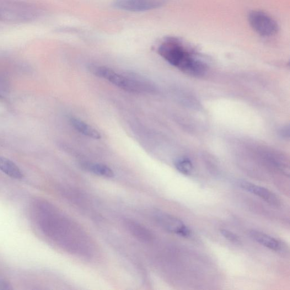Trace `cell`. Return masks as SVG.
Listing matches in <instances>:
<instances>
[{
	"instance_id": "12",
	"label": "cell",
	"mask_w": 290,
	"mask_h": 290,
	"mask_svg": "<svg viewBox=\"0 0 290 290\" xmlns=\"http://www.w3.org/2000/svg\"><path fill=\"white\" fill-rule=\"evenodd\" d=\"M70 120H71L72 126L84 135L96 139L101 138L100 133L88 123L76 118H71Z\"/></svg>"
},
{
	"instance_id": "10",
	"label": "cell",
	"mask_w": 290,
	"mask_h": 290,
	"mask_svg": "<svg viewBox=\"0 0 290 290\" xmlns=\"http://www.w3.org/2000/svg\"><path fill=\"white\" fill-rule=\"evenodd\" d=\"M125 224L129 232L137 239L143 242H148L152 239V233L140 223L133 220L128 219L126 220Z\"/></svg>"
},
{
	"instance_id": "3",
	"label": "cell",
	"mask_w": 290,
	"mask_h": 290,
	"mask_svg": "<svg viewBox=\"0 0 290 290\" xmlns=\"http://www.w3.org/2000/svg\"><path fill=\"white\" fill-rule=\"evenodd\" d=\"M95 76L104 78L116 87L131 93H141L149 90L150 85L138 77L123 76L105 67H95L90 69Z\"/></svg>"
},
{
	"instance_id": "17",
	"label": "cell",
	"mask_w": 290,
	"mask_h": 290,
	"mask_svg": "<svg viewBox=\"0 0 290 290\" xmlns=\"http://www.w3.org/2000/svg\"><path fill=\"white\" fill-rule=\"evenodd\" d=\"M0 98H1V96H0Z\"/></svg>"
},
{
	"instance_id": "5",
	"label": "cell",
	"mask_w": 290,
	"mask_h": 290,
	"mask_svg": "<svg viewBox=\"0 0 290 290\" xmlns=\"http://www.w3.org/2000/svg\"><path fill=\"white\" fill-rule=\"evenodd\" d=\"M248 19L252 28L262 36H272L279 31L276 21L264 12L257 10L252 11L249 13Z\"/></svg>"
},
{
	"instance_id": "1",
	"label": "cell",
	"mask_w": 290,
	"mask_h": 290,
	"mask_svg": "<svg viewBox=\"0 0 290 290\" xmlns=\"http://www.w3.org/2000/svg\"><path fill=\"white\" fill-rule=\"evenodd\" d=\"M36 217L45 234L74 254L87 252L88 241L76 225L63 216L50 203L41 202L36 206Z\"/></svg>"
},
{
	"instance_id": "2",
	"label": "cell",
	"mask_w": 290,
	"mask_h": 290,
	"mask_svg": "<svg viewBox=\"0 0 290 290\" xmlns=\"http://www.w3.org/2000/svg\"><path fill=\"white\" fill-rule=\"evenodd\" d=\"M158 53L172 66L192 76H199L206 71L205 64L198 59L176 37H168L159 46Z\"/></svg>"
},
{
	"instance_id": "4",
	"label": "cell",
	"mask_w": 290,
	"mask_h": 290,
	"mask_svg": "<svg viewBox=\"0 0 290 290\" xmlns=\"http://www.w3.org/2000/svg\"><path fill=\"white\" fill-rule=\"evenodd\" d=\"M37 10L22 4L3 5L0 6V21L5 23H26L38 17Z\"/></svg>"
},
{
	"instance_id": "16",
	"label": "cell",
	"mask_w": 290,
	"mask_h": 290,
	"mask_svg": "<svg viewBox=\"0 0 290 290\" xmlns=\"http://www.w3.org/2000/svg\"><path fill=\"white\" fill-rule=\"evenodd\" d=\"M13 288L10 284L4 279L0 278V290H9Z\"/></svg>"
},
{
	"instance_id": "8",
	"label": "cell",
	"mask_w": 290,
	"mask_h": 290,
	"mask_svg": "<svg viewBox=\"0 0 290 290\" xmlns=\"http://www.w3.org/2000/svg\"><path fill=\"white\" fill-rule=\"evenodd\" d=\"M240 185L241 189L261 198L262 200L271 204V205L275 206L280 205V200H279L278 196L264 187L246 181H241Z\"/></svg>"
},
{
	"instance_id": "14",
	"label": "cell",
	"mask_w": 290,
	"mask_h": 290,
	"mask_svg": "<svg viewBox=\"0 0 290 290\" xmlns=\"http://www.w3.org/2000/svg\"><path fill=\"white\" fill-rule=\"evenodd\" d=\"M175 168L182 174L189 175L192 173L193 166L191 161L188 158H180L175 163Z\"/></svg>"
},
{
	"instance_id": "11",
	"label": "cell",
	"mask_w": 290,
	"mask_h": 290,
	"mask_svg": "<svg viewBox=\"0 0 290 290\" xmlns=\"http://www.w3.org/2000/svg\"><path fill=\"white\" fill-rule=\"evenodd\" d=\"M0 171L13 179H21L24 174L22 171L12 160L0 157Z\"/></svg>"
},
{
	"instance_id": "13",
	"label": "cell",
	"mask_w": 290,
	"mask_h": 290,
	"mask_svg": "<svg viewBox=\"0 0 290 290\" xmlns=\"http://www.w3.org/2000/svg\"><path fill=\"white\" fill-rule=\"evenodd\" d=\"M82 166L85 170L96 175L107 178H111L114 176V171L105 164L85 163L83 164Z\"/></svg>"
},
{
	"instance_id": "15",
	"label": "cell",
	"mask_w": 290,
	"mask_h": 290,
	"mask_svg": "<svg viewBox=\"0 0 290 290\" xmlns=\"http://www.w3.org/2000/svg\"><path fill=\"white\" fill-rule=\"evenodd\" d=\"M220 233L224 236V237L235 244H239L241 242L240 239L238 235L231 232L228 230L221 229Z\"/></svg>"
},
{
	"instance_id": "6",
	"label": "cell",
	"mask_w": 290,
	"mask_h": 290,
	"mask_svg": "<svg viewBox=\"0 0 290 290\" xmlns=\"http://www.w3.org/2000/svg\"><path fill=\"white\" fill-rule=\"evenodd\" d=\"M155 217L161 226L168 232L185 238L191 235V230L179 218L163 212L157 213Z\"/></svg>"
},
{
	"instance_id": "9",
	"label": "cell",
	"mask_w": 290,
	"mask_h": 290,
	"mask_svg": "<svg viewBox=\"0 0 290 290\" xmlns=\"http://www.w3.org/2000/svg\"><path fill=\"white\" fill-rule=\"evenodd\" d=\"M249 234L252 239L267 248L276 252H281L283 250V245L280 241L264 233L251 230Z\"/></svg>"
},
{
	"instance_id": "7",
	"label": "cell",
	"mask_w": 290,
	"mask_h": 290,
	"mask_svg": "<svg viewBox=\"0 0 290 290\" xmlns=\"http://www.w3.org/2000/svg\"><path fill=\"white\" fill-rule=\"evenodd\" d=\"M165 0H121L115 3V7L127 11L144 12L163 6Z\"/></svg>"
}]
</instances>
